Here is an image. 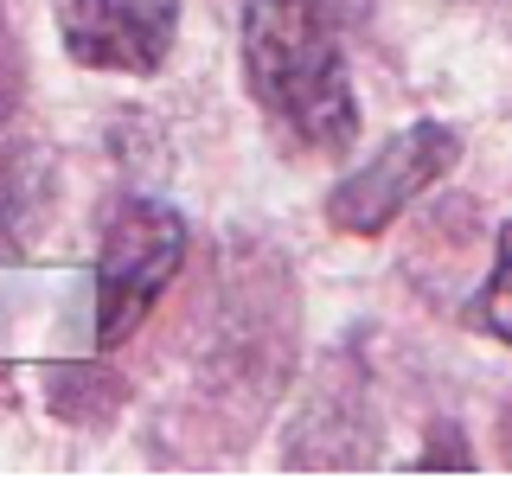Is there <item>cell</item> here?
I'll return each mask as SVG.
<instances>
[{"label": "cell", "mask_w": 512, "mask_h": 499, "mask_svg": "<svg viewBox=\"0 0 512 499\" xmlns=\"http://www.w3.org/2000/svg\"><path fill=\"white\" fill-rule=\"evenodd\" d=\"M180 32V0H58V39L90 71L154 77Z\"/></svg>", "instance_id": "obj_4"}, {"label": "cell", "mask_w": 512, "mask_h": 499, "mask_svg": "<svg viewBox=\"0 0 512 499\" xmlns=\"http://www.w3.org/2000/svg\"><path fill=\"white\" fill-rule=\"evenodd\" d=\"M13 109H20V45L7 32V13H0V128H7Z\"/></svg>", "instance_id": "obj_8"}, {"label": "cell", "mask_w": 512, "mask_h": 499, "mask_svg": "<svg viewBox=\"0 0 512 499\" xmlns=\"http://www.w3.org/2000/svg\"><path fill=\"white\" fill-rule=\"evenodd\" d=\"M346 20V0H250L244 7V90L269 122L314 154H346L359 135Z\"/></svg>", "instance_id": "obj_1"}, {"label": "cell", "mask_w": 512, "mask_h": 499, "mask_svg": "<svg viewBox=\"0 0 512 499\" xmlns=\"http://www.w3.org/2000/svg\"><path fill=\"white\" fill-rule=\"evenodd\" d=\"M180 263H186V218L167 199H122L109 212L90 276V346L116 352L135 340L154 301L173 288Z\"/></svg>", "instance_id": "obj_2"}, {"label": "cell", "mask_w": 512, "mask_h": 499, "mask_svg": "<svg viewBox=\"0 0 512 499\" xmlns=\"http://www.w3.org/2000/svg\"><path fill=\"white\" fill-rule=\"evenodd\" d=\"M378 455V423L365 410L359 378H320L308 410L288 429V461H314V468H346V461H372Z\"/></svg>", "instance_id": "obj_5"}, {"label": "cell", "mask_w": 512, "mask_h": 499, "mask_svg": "<svg viewBox=\"0 0 512 499\" xmlns=\"http://www.w3.org/2000/svg\"><path fill=\"white\" fill-rule=\"evenodd\" d=\"M461 160V135L448 122H410L404 135H391L372 160L346 173L327 192V224L340 237H378L391 231L397 212H410L429 186H442Z\"/></svg>", "instance_id": "obj_3"}, {"label": "cell", "mask_w": 512, "mask_h": 499, "mask_svg": "<svg viewBox=\"0 0 512 499\" xmlns=\"http://www.w3.org/2000/svg\"><path fill=\"white\" fill-rule=\"evenodd\" d=\"M468 327H480L487 340L512 346V218L500 224V244H493V269H487V282H480V288H474V301H468Z\"/></svg>", "instance_id": "obj_7"}, {"label": "cell", "mask_w": 512, "mask_h": 499, "mask_svg": "<svg viewBox=\"0 0 512 499\" xmlns=\"http://www.w3.org/2000/svg\"><path fill=\"white\" fill-rule=\"evenodd\" d=\"M500 455L512 461V397H506V410H500Z\"/></svg>", "instance_id": "obj_9"}, {"label": "cell", "mask_w": 512, "mask_h": 499, "mask_svg": "<svg viewBox=\"0 0 512 499\" xmlns=\"http://www.w3.org/2000/svg\"><path fill=\"white\" fill-rule=\"evenodd\" d=\"M52 154L39 148H0V256L20 250L26 231L45 218V199H52Z\"/></svg>", "instance_id": "obj_6"}]
</instances>
